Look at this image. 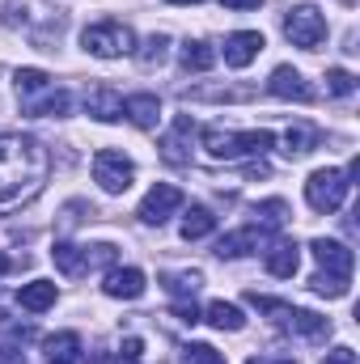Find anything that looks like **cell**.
<instances>
[{"mask_svg":"<svg viewBox=\"0 0 360 364\" xmlns=\"http://www.w3.org/2000/svg\"><path fill=\"white\" fill-rule=\"evenodd\" d=\"M102 292L115 296V301H136V296L144 292V272H136V267H115V272L106 275Z\"/></svg>","mask_w":360,"mask_h":364,"instance_id":"7c38bea8","label":"cell"},{"mask_svg":"<svg viewBox=\"0 0 360 364\" xmlns=\"http://www.w3.org/2000/svg\"><path fill=\"white\" fill-rule=\"evenodd\" d=\"M0 364H26V352H17V348H0Z\"/></svg>","mask_w":360,"mask_h":364,"instance_id":"836d02e7","label":"cell"},{"mask_svg":"<svg viewBox=\"0 0 360 364\" xmlns=\"http://www.w3.org/2000/svg\"><path fill=\"white\" fill-rule=\"evenodd\" d=\"M284 34H288L292 47L318 51L322 38H327V17H322L314 4H297V9H288V17H284Z\"/></svg>","mask_w":360,"mask_h":364,"instance_id":"5b68a950","label":"cell"},{"mask_svg":"<svg viewBox=\"0 0 360 364\" xmlns=\"http://www.w3.org/2000/svg\"><path fill=\"white\" fill-rule=\"evenodd\" d=\"M85 110H90L97 123H115V119H123V97L110 90V85H97V90L85 93Z\"/></svg>","mask_w":360,"mask_h":364,"instance_id":"5bb4252c","label":"cell"},{"mask_svg":"<svg viewBox=\"0 0 360 364\" xmlns=\"http://www.w3.org/2000/svg\"><path fill=\"white\" fill-rule=\"evenodd\" d=\"M259 51H263V34H259V30H238V34L225 38V64H229V68L255 64Z\"/></svg>","mask_w":360,"mask_h":364,"instance_id":"9c48e42d","label":"cell"},{"mask_svg":"<svg viewBox=\"0 0 360 364\" xmlns=\"http://www.w3.org/2000/svg\"><path fill=\"white\" fill-rule=\"evenodd\" d=\"M268 90H271V97H280V102H309V97H314V90L305 85V77H301L297 68H288V64H280V68L271 73Z\"/></svg>","mask_w":360,"mask_h":364,"instance_id":"30bf717a","label":"cell"},{"mask_svg":"<svg viewBox=\"0 0 360 364\" xmlns=\"http://www.w3.org/2000/svg\"><path fill=\"white\" fill-rule=\"evenodd\" d=\"M182 364H225V356L208 343H186L182 348Z\"/></svg>","mask_w":360,"mask_h":364,"instance_id":"f546056e","label":"cell"},{"mask_svg":"<svg viewBox=\"0 0 360 364\" xmlns=\"http://www.w3.org/2000/svg\"><path fill=\"white\" fill-rule=\"evenodd\" d=\"M166 51H170V38H166V34H153V38L140 47V64H144V68H157V64L166 60Z\"/></svg>","mask_w":360,"mask_h":364,"instance_id":"83f0119b","label":"cell"},{"mask_svg":"<svg viewBox=\"0 0 360 364\" xmlns=\"http://www.w3.org/2000/svg\"><path fill=\"white\" fill-rule=\"evenodd\" d=\"M68 106H73V97L64 90H47V93H38L34 102H26V110L43 114V119H60V114H68Z\"/></svg>","mask_w":360,"mask_h":364,"instance_id":"44dd1931","label":"cell"},{"mask_svg":"<svg viewBox=\"0 0 360 364\" xmlns=\"http://www.w3.org/2000/svg\"><path fill=\"white\" fill-rule=\"evenodd\" d=\"M263 229H238V233H225L216 242V255L221 259H238V255H250V250H263Z\"/></svg>","mask_w":360,"mask_h":364,"instance_id":"9a60e30c","label":"cell"},{"mask_svg":"<svg viewBox=\"0 0 360 364\" xmlns=\"http://www.w3.org/2000/svg\"><path fill=\"white\" fill-rule=\"evenodd\" d=\"M179 208H182V191L170 186V182H157V186L140 199V212H136V216H140L144 225H166Z\"/></svg>","mask_w":360,"mask_h":364,"instance_id":"52a82bcc","label":"cell"},{"mask_svg":"<svg viewBox=\"0 0 360 364\" xmlns=\"http://www.w3.org/2000/svg\"><path fill=\"white\" fill-rule=\"evenodd\" d=\"M123 119H132L140 132H149L162 119V102L153 93H132V97H123Z\"/></svg>","mask_w":360,"mask_h":364,"instance_id":"4fadbf2b","label":"cell"},{"mask_svg":"<svg viewBox=\"0 0 360 364\" xmlns=\"http://www.w3.org/2000/svg\"><path fill=\"white\" fill-rule=\"evenodd\" d=\"M199 284H203V275H199V272H179V275H166V288H170L174 296H195V292H199Z\"/></svg>","mask_w":360,"mask_h":364,"instance_id":"4316f807","label":"cell"},{"mask_svg":"<svg viewBox=\"0 0 360 364\" xmlns=\"http://www.w3.org/2000/svg\"><path fill=\"white\" fill-rule=\"evenodd\" d=\"M327 90L335 93V97H348V93L356 90V77H352L348 68H331V73H327Z\"/></svg>","mask_w":360,"mask_h":364,"instance_id":"4dcf8cb0","label":"cell"},{"mask_svg":"<svg viewBox=\"0 0 360 364\" xmlns=\"http://www.w3.org/2000/svg\"><path fill=\"white\" fill-rule=\"evenodd\" d=\"M9 272V259H4V255H0V275Z\"/></svg>","mask_w":360,"mask_h":364,"instance_id":"74e56055","label":"cell"},{"mask_svg":"<svg viewBox=\"0 0 360 364\" xmlns=\"http://www.w3.org/2000/svg\"><path fill=\"white\" fill-rule=\"evenodd\" d=\"M170 4H199V0H170Z\"/></svg>","mask_w":360,"mask_h":364,"instance_id":"f35d334b","label":"cell"},{"mask_svg":"<svg viewBox=\"0 0 360 364\" xmlns=\"http://www.w3.org/2000/svg\"><path fill=\"white\" fill-rule=\"evenodd\" d=\"M309 250H314V259L322 263V272L348 275V279H352V267H356V259H352V250H348L344 242H331V237H314V242H309Z\"/></svg>","mask_w":360,"mask_h":364,"instance_id":"ba28073f","label":"cell"},{"mask_svg":"<svg viewBox=\"0 0 360 364\" xmlns=\"http://www.w3.org/2000/svg\"><path fill=\"white\" fill-rule=\"evenodd\" d=\"M182 68L186 73H208L212 64H216V51L208 47V43H182Z\"/></svg>","mask_w":360,"mask_h":364,"instance_id":"cb8c5ba5","label":"cell"},{"mask_svg":"<svg viewBox=\"0 0 360 364\" xmlns=\"http://www.w3.org/2000/svg\"><path fill=\"white\" fill-rule=\"evenodd\" d=\"M348 191H352L348 170H314L309 182H305V199H309V208H314V212H327V216L344 208Z\"/></svg>","mask_w":360,"mask_h":364,"instance_id":"277c9868","label":"cell"},{"mask_svg":"<svg viewBox=\"0 0 360 364\" xmlns=\"http://www.w3.org/2000/svg\"><path fill=\"white\" fill-rule=\"evenodd\" d=\"M17 93H21V102H34L38 93H47L51 90V77L43 73V68H17Z\"/></svg>","mask_w":360,"mask_h":364,"instance_id":"603a6c76","label":"cell"},{"mask_svg":"<svg viewBox=\"0 0 360 364\" xmlns=\"http://www.w3.org/2000/svg\"><path fill=\"white\" fill-rule=\"evenodd\" d=\"M51 263L68 275V279H77V275L90 272V250H81V246H73V242H55V246H51Z\"/></svg>","mask_w":360,"mask_h":364,"instance_id":"2e32d148","label":"cell"},{"mask_svg":"<svg viewBox=\"0 0 360 364\" xmlns=\"http://www.w3.org/2000/svg\"><path fill=\"white\" fill-rule=\"evenodd\" d=\"M221 4H225V9H238V13H242V9H259L263 0H221Z\"/></svg>","mask_w":360,"mask_h":364,"instance_id":"e575fe53","label":"cell"},{"mask_svg":"<svg viewBox=\"0 0 360 364\" xmlns=\"http://www.w3.org/2000/svg\"><path fill=\"white\" fill-rule=\"evenodd\" d=\"M81 47L97 55V60H119V55H127V51H136V34H132V26H123V21H97L90 26L85 34H81Z\"/></svg>","mask_w":360,"mask_h":364,"instance_id":"3957f363","label":"cell"},{"mask_svg":"<svg viewBox=\"0 0 360 364\" xmlns=\"http://www.w3.org/2000/svg\"><path fill=\"white\" fill-rule=\"evenodd\" d=\"M47 364H81V335L60 331L47 339Z\"/></svg>","mask_w":360,"mask_h":364,"instance_id":"ac0fdd59","label":"cell"},{"mask_svg":"<svg viewBox=\"0 0 360 364\" xmlns=\"http://www.w3.org/2000/svg\"><path fill=\"white\" fill-rule=\"evenodd\" d=\"M17 305L30 309V314H43L55 305V284L51 279H34V284H21L17 288Z\"/></svg>","mask_w":360,"mask_h":364,"instance_id":"e0dca14e","label":"cell"},{"mask_svg":"<svg viewBox=\"0 0 360 364\" xmlns=\"http://www.w3.org/2000/svg\"><path fill=\"white\" fill-rule=\"evenodd\" d=\"M314 140H318L314 127H288V132H284V153H288V157H305V153L314 149Z\"/></svg>","mask_w":360,"mask_h":364,"instance_id":"d4e9b609","label":"cell"},{"mask_svg":"<svg viewBox=\"0 0 360 364\" xmlns=\"http://www.w3.org/2000/svg\"><path fill=\"white\" fill-rule=\"evenodd\" d=\"M136 178V166L123 157V153H115V149H102L97 157H93V182L106 191V195H123L127 186Z\"/></svg>","mask_w":360,"mask_h":364,"instance_id":"8992f818","label":"cell"},{"mask_svg":"<svg viewBox=\"0 0 360 364\" xmlns=\"http://www.w3.org/2000/svg\"><path fill=\"white\" fill-rule=\"evenodd\" d=\"M47 174H51V157L34 136L21 132L0 136V212L26 208L43 191Z\"/></svg>","mask_w":360,"mask_h":364,"instance_id":"6da1fadb","label":"cell"},{"mask_svg":"<svg viewBox=\"0 0 360 364\" xmlns=\"http://www.w3.org/2000/svg\"><path fill=\"white\" fill-rule=\"evenodd\" d=\"M255 216H259L268 229H280V225L288 220V203H284V199H268V203H259V208H255Z\"/></svg>","mask_w":360,"mask_h":364,"instance_id":"f1b7e54d","label":"cell"},{"mask_svg":"<svg viewBox=\"0 0 360 364\" xmlns=\"http://www.w3.org/2000/svg\"><path fill=\"white\" fill-rule=\"evenodd\" d=\"M271 144H275L271 132H221V127H208L203 132V149L216 161H233V157H246V153H259L263 157Z\"/></svg>","mask_w":360,"mask_h":364,"instance_id":"7a4b0ae2","label":"cell"},{"mask_svg":"<svg viewBox=\"0 0 360 364\" xmlns=\"http://www.w3.org/2000/svg\"><path fill=\"white\" fill-rule=\"evenodd\" d=\"M203 322H212L216 331H242V326H246V314H242L238 305H229V301H212V305L203 309Z\"/></svg>","mask_w":360,"mask_h":364,"instance_id":"ffe728a7","label":"cell"},{"mask_svg":"<svg viewBox=\"0 0 360 364\" xmlns=\"http://www.w3.org/2000/svg\"><path fill=\"white\" fill-rule=\"evenodd\" d=\"M216 229V216L203 208V203H191V212L182 216V237L186 242H199V237H208Z\"/></svg>","mask_w":360,"mask_h":364,"instance_id":"7402d4cb","label":"cell"},{"mask_svg":"<svg viewBox=\"0 0 360 364\" xmlns=\"http://www.w3.org/2000/svg\"><path fill=\"white\" fill-rule=\"evenodd\" d=\"M322 364H356V352L352 348H335V352H327Z\"/></svg>","mask_w":360,"mask_h":364,"instance_id":"1f68e13d","label":"cell"},{"mask_svg":"<svg viewBox=\"0 0 360 364\" xmlns=\"http://www.w3.org/2000/svg\"><path fill=\"white\" fill-rule=\"evenodd\" d=\"M191 136H195L191 114H179L174 127H170V136L162 140V157H166L170 166H186V161H191Z\"/></svg>","mask_w":360,"mask_h":364,"instance_id":"8fae6325","label":"cell"},{"mask_svg":"<svg viewBox=\"0 0 360 364\" xmlns=\"http://www.w3.org/2000/svg\"><path fill=\"white\" fill-rule=\"evenodd\" d=\"M309 288L318 292V296H348V275H331V272H318L314 279H309Z\"/></svg>","mask_w":360,"mask_h":364,"instance_id":"484cf974","label":"cell"},{"mask_svg":"<svg viewBox=\"0 0 360 364\" xmlns=\"http://www.w3.org/2000/svg\"><path fill=\"white\" fill-rule=\"evenodd\" d=\"M140 348H144L140 339H123V348H119V356H123V360H140Z\"/></svg>","mask_w":360,"mask_h":364,"instance_id":"d6a6232c","label":"cell"},{"mask_svg":"<svg viewBox=\"0 0 360 364\" xmlns=\"http://www.w3.org/2000/svg\"><path fill=\"white\" fill-rule=\"evenodd\" d=\"M250 364H297V360H250Z\"/></svg>","mask_w":360,"mask_h":364,"instance_id":"d590c367","label":"cell"},{"mask_svg":"<svg viewBox=\"0 0 360 364\" xmlns=\"http://www.w3.org/2000/svg\"><path fill=\"white\" fill-rule=\"evenodd\" d=\"M106 364H140V360H123V356H115V360H106Z\"/></svg>","mask_w":360,"mask_h":364,"instance_id":"8d00e7d4","label":"cell"},{"mask_svg":"<svg viewBox=\"0 0 360 364\" xmlns=\"http://www.w3.org/2000/svg\"><path fill=\"white\" fill-rule=\"evenodd\" d=\"M301 267V255H297V246L292 242H275L268 250V272L280 275V279H288V275H297Z\"/></svg>","mask_w":360,"mask_h":364,"instance_id":"d6986e66","label":"cell"}]
</instances>
